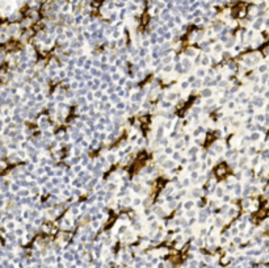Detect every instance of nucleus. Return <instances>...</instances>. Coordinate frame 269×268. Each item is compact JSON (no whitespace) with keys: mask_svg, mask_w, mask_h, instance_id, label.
<instances>
[{"mask_svg":"<svg viewBox=\"0 0 269 268\" xmlns=\"http://www.w3.org/2000/svg\"><path fill=\"white\" fill-rule=\"evenodd\" d=\"M11 189H12V191H13V192H17V191H18V186H17V184H12V187H11Z\"/></svg>","mask_w":269,"mask_h":268,"instance_id":"1","label":"nucleus"},{"mask_svg":"<svg viewBox=\"0 0 269 268\" xmlns=\"http://www.w3.org/2000/svg\"><path fill=\"white\" fill-rule=\"evenodd\" d=\"M193 205V202L192 201H189V202H185V208H187V209H191V206Z\"/></svg>","mask_w":269,"mask_h":268,"instance_id":"2","label":"nucleus"},{"mask_svg":"<svg viewBox=\"0 0 269 268\" xmlns=\"http://www.w3.org/2000/svg\"><path fill=\"white\" fill-rule=\"evenodd\" d=\"M7 228H8V229H13V228H15V224H13V222H8V224H7Z\"/></svg>","mask_w":269,"mask_h":268,"instance_id":"3","label":"nucleus"},{"mask_svg":"<svg viewBox=\"0 0 269 268\" xmlns=\"http://www.w3.org/2000/svg\"><path fill=\"white\" fill-rule=\"evenodd\" d=\"M4 122L9 124V122H11V117H4Z\"/></svg>","mask_w":269,"mask_h":268,"instance_id":"4","label":"nucleus"}]
</instances>
